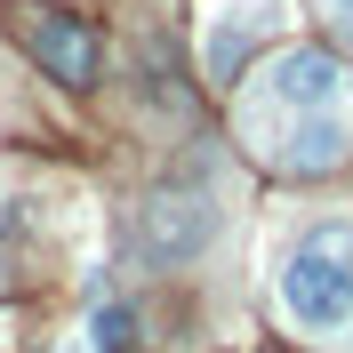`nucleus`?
<instances>
[{
  "label": "nucleus",
  "instance_id": "1",
  "mask_svg": "<svg viewBox=\"0 0 353 353\" xmlns=\"http://www.w3.org/2000/svg\"><path fill=\"white\" fill-rule=\"evenodd\" d=\"M273 297H281V313L305 337L353 345V225L330 217V225H313V233H297L281 273H273Z\"/></svg>",
  "mask_w": 353,
  "mask_h": 353
},
{
  "label": "nucleus",
  "instance_id": "2",
  "mask_svg": "<svg viewBox=\"0 0 353 353\" xmlns=\"http://www.w3.org/2000/svg\"><path fill=\"white\" fill-rule=\"evenodd\" d=\"M265 97L289 112H337L345 97V65H337L330 48H281L273 65H265Z\"/></svg>",
  "mask_w": 353,
  "mask_h": 353
},
{
  "label": "nucleus",
  "instance_id": "3",
  "mask_svg": "<svg viewBox=\"0 0 353 353\" xmlns=\"http://www.w3.org/2000/svg\"><path fill=\"white\" fill-rule=\"evenodd\" d=\"M24 48H32V65L57 72V81H97V32L65 8H24Z\"/></svg>",
  "mask_w": 353,
  "mask_h": 353
},
{
  "label": "nucleus",
  "instance_id": "4",
  "mask_svg": "<svg viewBox=\"0 0 353 353\" xmlns=\"http://www.w3.org/2000/svg\"><path fill=\"white\" fill-rule=\"evenodd\" d=\"M209 225H217V209L201 193H161L153 209H145V249H153L161 265H176V257H193V249L209 241Z\"/></svg>",
  "mask_w": 353,
  "mask_h": 353
},
{
  "label": "nucleus",
  "instance_id": "5",
  "mask_svg": "<svg viewBox=\"0 0 353 353\" xmlns=\"http://www.w3.org/2000/svg\"><path fill=\"white\" fill-rule=\"evenodd\" d=\"M345 121H337V112H297V121H289L281 129V145H273V161H281V169H337V161H345Z\"/></svg>",
  "mask_w": 353,
  "mask_h": 353
},
{
  "label": "nucleus",
  "instance_id": "6",
  "mask_svg": "<svg viewBox=\"0 0 353 353\" xmlns=\"http://www.w3.org/2000/svg\"><path fill=\"white\" fill-rule=\"evenodd\" d=\"M129 330H137V321H129V313H97V353H129Z\"/></svg>",
  "mask_w": 353,
  "mask_h": 353
},
{
  "label": "nucleus",
  "instance_id": "7",
  "mask_svg": "<svg viewBox=\"0 0 353 353\" xmlns=\"http://www.w3.org/2000/svg\"><path fill=\"white\" fill-rule=\"evenodd\" d=\"M330 8H345V17H353V0H330Z\"/></svg>",
  "mask_w": 353,
  "mask_h": 353
}]
</instances>
